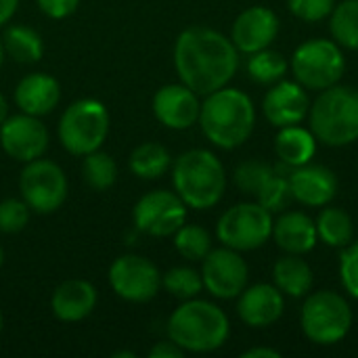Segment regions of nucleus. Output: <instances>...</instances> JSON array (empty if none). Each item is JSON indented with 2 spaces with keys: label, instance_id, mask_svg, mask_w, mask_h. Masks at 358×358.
I'll use <instances>...</instances> for the list:
<instances>
[{
  "label": "nucleus",
  "instance_id": "f257e3e1",
  "mask_svg": "<svg viewBox=\"0 0 358 358\" xmlns=\"http://www.w3.org/2000/svg\"><path fill=\"white\" fill-rule=\"evenodd\" d=\"M174 67L185 86L199 96H208L235 78L239 50L224 34L195 25L176 38Z\"/></svg>",
  "mask_w": 358,
  "mask_h": 358
},
{
  "label": "nucleus",
  "instance_id": "f03ea898",
  "mask_svg": "<svg viewBox=\"0 0 358 358\" xmlns=\"http://www.w3.org/2000/svg\"><path fill=\"white\" fill-rule=\"evenodd\" d=\"M197 122L212 145L237 149L254 132L256 107L243 90L224 86L206 96Z\"/></svg>",
  "mask_w": 358,
  "mask_h": 358
},
{
  "label": "nucleus",
  "instance_id": "7ed1b4c3",
  "mask_svg": "<svg viewBox=\"0 0 358 358\" xmlns=\"http://www.w3.org/2000/svg\"><path fill=\"white\" fill-rule=\"evenodd\" d=\"M231 334L222 308L206 300H185L168 321V338L185 352H214Z\"/></svg>",
  "mask_w": 358,
  "mask_h": 358
},
{
  "label": "nucleus",
  "instance_id": "20e7f679",
  "mask_svg": "<svg viewBox=\"0 0 358 358\" xmlns=\"http://www.w3.org/2000/svg\"><path fill=\"white\" fill-rule=\"evenodd\" d=\"M172 182L187 208L210 210L224 195L227 172L222 162L212 151L191 149L176 157Z\"/></svg>",
  "mask_w": 358,
  "mask_h": 358
},
{
  "label": "nucleus",
  "instance_id": "39448f33",
  "mask_svg": "<svg viewBox=\"0 0 358 358\" xmlns=\"http://www.w3.org/2000/svg\"><path fill=\"white\" fill-rule=\"evenodd\" d=\"M310 132L317 143L346 147L358 141V90L334 84L310 105Z\"/></svg>",
  "mask_w": 358,
  "mask_h": 358
},
{
  "label": "nucleus",
  "instance_id": "423d86ee",
  "mask_svg": "<svg viewBox=\"0 0 358 358\" xmlns=\"http://www.w3.org/2000/svg\"><path fill=\"white\" fill-rule=\"evenodd\" d=\"M300 325L304 336L319 346H334L342 342L352 327V310L338 292L321 289L306 298Z\"/></svg>",
  "mask_w": 358,
  "mask_h": 358
},
{
  "label": "nucleus",
  "instance_id": "0eeeda50",
  "mask_svg": "<svg viewBox=\"0 0 358 358\" xmlns=\"http://www.w3.org/2000/svg\"><path fill=\"white\" fill-rule=\"evenodd\" d=\"M109 132V113L96 99L71 103L59 122V141L71 155H88L105 143Z\"/></svg>",
  "mask_w": 358,
  "mask_h": 358
},
{
  "label": "nucleus",
  "instance_id": "6e6552de",
  "mask_svg": "<svg viewBox=\"0 0 358 358\" xmlns=\"http://www.w3.org/2000/svg\"><path fill=\"white\" fill-rule=\"evenodd\" d=\"M296 80L310 90H325L338 84L346 69L342 46L336 40L315 38L300 44L292 59Z\"/></svg>",
  "mask_w": 358,
  "mask_h": 358
},
{
  "label": "nucleus",
  "instance_id": "1a4fd4ad",
  "mask_svg": "<svg viewBox=\"0 0 358 358\" xmlns=\"http://www.w3.org/2000/svg\"><path fill=\"white\" fill-rule=\"evenodd\" d=\"M273 214L256 203H237L229 208L218 224L216 235L222 245L237 252H252L262 248L273 237Z\"/></svg>",
  "mask_w": 358,
  "mask_h": 358
},
{
  "label": "nucleus",
  "instance_id": "9d476101",
  "mask_svg": "<svg viewBox=\"0 0 358 358\" xmlns=\"http://www.w3.org/2000/svg\"><path fill=\"white\" fill-rule=\"evenodd\" d=\"M23 201L38 214L57 212L67 199V176L50 159H31L19 176Z\"/></svg>",
  "mask_w": 358,
  "mask_h": 358
},
{
  "label": "nucleus",
  "instance_id": "9b49d317",
  "mask_svg": "<svg viewBox=\"0 0 358 358\" xmlns=\"http://www.w3.org/2000/svg\"><path fill=\"white\" fill-rule=\"evenodd\" d=\"M134 224L151 237L174 235L187 220V203L172 191H151L134 206Z\"/></svg>",
  "mask_w": 358,
  "mask_h": 358
},
{
  "label": "nucleus",
  "instance_id": "f8f14e48",
  "mask_svg": "<svg viewBox=\"0 0 358 358\" xmlns=\"http://www.w3.org/2000/svg\"><path fill=\"white\" fill-rule=\"evenodd\" d=\"M109 283L111 289L128 302H149L162 287V275L151 260L126 254L111 264Z\"/></svg>",
  "mask_w": 358,
  "mask_h": 358
},
{
  "label": "nucleus",
  "instance_id": "ddd939ff",
  "mask_svg": "<svg viewBox=\"0 0 358 358\" xmlns=\"http://www.w3.org/2000/svg\"><path fill=\"white\" fill-rule=\"evenodd\" d=\"M201 279L203 287L220 300L239 298V294L248 287V264L237 250L220 248L210 250V254L201 260Z\"/></svg>",
  "mask_w": 358,
  "mask_h": 358
},
{
  "label": "nucleus",
  "instance_id": "4468645a",
  "mask_svg": "<svg viewBox=\"0 0 358 358\" xmlns=\"http://www.w3.org/2000/svg\"><path fill=\"white\" fill-rule=\"evenodd\" d=\"M0 147L8 157L27 164L44 155L48 147V130L29 113L6 117L0 124Z\"/></svg>",
  "mask_w": 358,
  "mask_h": 358
},
{
  "label": "nucleus",
  "instance_id": "2eb2a0df",
  "mask_svg": "<svg viewBox=\"0 0 358 358\" xmlns=\"http://www.w3.org/2000/svg\"><path fill=\"white\" fill-rule=\"evenodd\" d=\"M262 111H264V117L275 128L296 126V124H300V122H304L308 117L310 99H308L306 88L300 82L279 80L264 94Z\"/></svg>",
  "mask_w": 358,
  "mask_h": 358
},
{
  "label": "nucleus",
  "instance_id": "dca6fc26",
  "mask_svg": "<svg viewBox=\"0 0 358 358\" xmlns=\"http://www.w3.org/2000/svg\"><path fill=\"white\" fill-rule=\"evenodd\" d=\"M201 103L199 94L189 86L166 84L153 96V113L155 117L172 130H187L199 120Z\"/></svg>",
  "mask_w": 358,
  "mask_h": 358
},
{
  "label": "nucleus",
  "instance_id": "f3484780",
  "mask_svg": "<svg viewBox=\"0 0 358 358\" xmlns=\"http://www.w3.org/2000/svg\"><path fill=\"white\" fill-rule=\"evenodd\" d=\"M279 34V17L268 6H250L233 23L231 40L239 52L252 55L268 48Z\"/></svg>",
  "mask_w": 358,
  "mask_h": 358
},
{
  "label": "nucleus",
  "instance_id": "a211bd4d",
  "mask_svg": "<svg viewBox=\"0 0 358 358\" xmlns=\"http://www.w3.org/2000/svg\"><path fill=\"white\" fill-rule=\"evenodd\" d=\"M289 187L294 193V199L302 206L310 208H323L327 206L340 189L338 176L319 164H304L298 168H292L289 172Z\"/></svg>",
  "mask_w": 358,
  "mask_h": 358
},
{
  "label": "nucleus",
  "instance_id": "6ab92c4d",
  "mask_svg": "<svg viewBox=\"0 0 358 358\" xmlns=\"http://www.w3.org/2000/svg\"><path fill=\"white\" fill-rule=\"evenodd\" d=\"M283 310H285V302L277 285L258 283L245 287L239 294L237 313L241 321L250 327H268L281 319Z\"/></svg>",
  "mask_w": 358,
  "mask_h": 358
},
{
  "label": "nucleus",
  "instance_id": "aec40b11",
  "mask_svg": "<svg viewBox=\"0 0 358 358\" xmlns=\"http://www.w3.org/2000/svg\"><path fill=\"white\" fill-rule=\"evenodd\" d=\"M273 237L285 254H308L317 241V224L304 212H283L273 222Z\"/></svg>",
  "mask_w": 358,
  "mask_h": 358
},
{
  "label": "nucleus",
  "instance_id": "412c9836",
  "mask_svg": "<svg viewBox=\"0 0 358 358\" xmlns=\"http://www.w3.org/2000/svg\"><path fill=\"white\" fill-rule=\"evenodd\" d=\"M96 306V289L92 283L84 279H69L61 283L52 298H50V308L59 321L65 323H76L86 319Z\"/></svg>",
  "mask_w": 358,
  "mask_h": 358
},
{
  "label": "nucleus",
  "instance_id": "4be33fe9",
  "mask_svg": "<svg viewBox=\"0 0 358 358\" xmlns=\"http://www.w3.org/2000/svg\"><path fill=\"white\" fill-rule=\"evenodd\" d=\"M61 99L59 82L48 73H29L15 88L17 107L29 115H46L50 113Z\"/></svg>",
  "mask_w": 358,
  "mask_h": 358
},
{
  "label": "nucleus",
  "instance_id": "5701e85b",
  "mask_svg": "<svg viewBox=\"0 0 358 358\" xmlns=\"http://www.w3.org/2000/svg\"><path fill=\"white\" fill-rule=\"evenodd\" d=\"M275 151L279 162H283L289 168L304 166L313 159L317 151V138L310 130L302 126H285L279 128V134L275 138Z\"/></svg>",
  "mask_w": 358,
  "mask_h": 358
},
{
  "label": "nucleus",
  "instance_id": "b1692460",
  "mask_svg": "<svg viewBox=\"0 0 358 358\" xmlns=\"http://www.w3.org/2000/svg\"><path fill=\"white\" fill-rule=\"evenodd\" d=\"M273 279L281 294H287L292 298H302L313 287V268L298 254H287L275 262Z\"/></svg>",
  "mask_w": 358,
  "mask_h": 358
},
{
  "label": "nucleus",
  "instance_id": "393cba45",
  "mask_svg": "<svg viewBox=\"0 0 358 358\" xmlns=\"http://www.w3.org/2000/svg\"><path fill=\"white\" fill-rule=\"evenodd\" d=\"M4 52L17 63H36L42 59L44 44L38 31L27 25H10L2 36Z\"/></svg>",
  "mask_w": 358,
  "mask_h": 358
},
{
  "label": "nucleus",
  "instance_id": "a878e982",
  "mask_svg": "<svg viewBox=\"0 0 358 358\" xmlns=\"http://www.w3.org/2000/svg\"><path fill=\"white\" fill-rule=\"evenodd\" d=\"M170 164H172L170 151L159 143L138 145L130 153V159H128L130 170L143 180H155L159 176H164L166 170L170 168Z\"/></svg>",
  "mask_w": 358,
  "mask_h": 358
},
{
  "label": "nucleus",
  "instance_id": "bb28decb",
  "mask_svg": "<svg viewBox=\"0 0 358 358\" xmlns=\"http://www.w3.org/2000/svg\"><path fill=\"white\" fill-rule=\"evenodd\" d=\"M317 235L329 248H346L355 241L352 218L340 208H325L317 218Z\"/></svg>",
  "mask_w": 358,
  "mask_h": 358
},
{
  "label": "nucleus",
  "instance_id": "cd10ccee",
  "mask_svg": "<svg viewBox=\"0 0 358 358\" xmlns=\"http://www.w3.org/2000/svg\"><path fill=\"white\" fill-rule=\"evenodd\" d=\"M331 36L350 50H358V0H342L331 10Z\"/></svg>",
  "mask_w": 358,
  "mask_h": 358
},
{
  "label": "nucleus",
  "instance_id": "c85d7f7f",
  "mask_svg": "<svg viewBox=\"0 0 358 358\" xmlns=\"http://www.w3.org/2000/svg\"><path fill=\"white\" fill-rule=\"evenodd\" d=\"M287 61L281 52L262 48L248 59V73L258 84H277L287 73Z\"/></svg>",
  "mask_w": 358,
  "mask_h": 358
},
{
  "label": "nucleus",
  "instance_id": "c756f323",
  "mask_svg": "<svg viewBox=\"0 0 358 358\" xmlns=\"http://www.w3.org/2000/svg\"><path fill=\"white\" fill-rule=\"evenodd\" d=\"M82 178L86 180V185L90 189L105 191V189L113 187V182L117 178V166H115L111 155L96 149V151L88 153V155H84Z\"/></svg>",
  "mask_w": 358,
  "mask_h": 358
},
{
  "label": "nucleus",
  "instance_id": "7c9ffc66",
  "mask_svg": "<svg viewBox=\"0 0 358 358\" xmlns=\"http://www.w3.org/2000/svg\"><path fill=\"white\" fill-rule=\"evenodd\" d=\"M174 248L185 260L201 262L212 250V239L206 229L197 224H182L174 233Z\"/></svg>",
  "mask_w": 358,
  "mask_h": 358
},
{
  "label": "nucleus",
  "instance_id": "2f4dec72",
  "mask_svg": "<svg viewBox=\"0 0 358 358\" xmlns=\"http://www.w3.org/2000/svg\"><path fill=\"white\" fill-rule=\"evenodd\" d=\"M256 199L271 214L285 212L289 208V203L294 201V193H292V187H289V174L287 172H279L275 168V174L266 180V185L260 189Z\"/></svg>",
  "mask_w": 358,
  "mask_h": 358
},
{
  "label": "nucleus",
  "instance_id": "473e14b6",
  "mask_svg": "<svg viewBox=\"0 0 358 358\" xmlns=\"http://www.w3.org/2000/svg\"><path fill=\"white\" fill-rule=\"evenodd\" d=\"M162 285L178 300H193L203 289V279L195 268L176 266L162 277Z\"/></svg>",
  "mask_w": 358,
  "mask_h": 358
},
{
  "label": "nucleus",
  "instance_id": "72a5a7b5",
  "mask_svg": "<svg viewBox=\"0 0 358 358\" xmlns=\"http://www.w3.org/2000/svg\"><path fill=\"white\" fill-rule=\"evenodd\" d=\"M273 174H275V166H271L266 162H260V159H248V162L237 166V170H235V185L245 195L256 197Z\"/></svg>",
  "mask_w": 358,
  "mask_h": 358
},
{
  "label": "nucleus",
  "instance_id": "f704fd0d",
  "mask_svg": "<svg viewBox=\"0 0 358 358\" xmlns=\"http://www.w3.org/2000/svg\"><path fill=\"white\" fill-rule=\"evenodd\" d=\"M31 208L23 199H4L0 201V233L15 235L21 233L29 222Z\"/></svg>",
  "mask_w": 358,
  "mask_h": 358
},
{
  "label": "nucleus",
  "instance_id": "c9c22d12",
  "mask_svg": "<svg viewBox=\"0 0 358 358\" xmlns=\"http://www.w3.org/2000/svg\"><path fill=\"white\" fill-rule=\"evenodd\" d=\"M340 279L344 289L358 300V239L344 248L340 258Z\"/></svg>",
  "mask_w": 358,
  "mask_h": 358
},
{
  "label": "nucleus",
  "instance_id": "e433bc0d",
  "mask_svg": "<svg viewBox=\"0 0 358 358\" xmlns=\"http://www.w3.org/2000/svg\"><path fill=\"white\" fill-rule=\"evenodd\" d=\"M289 10L302 21H323L331 15L336 2L334 0H287Z\"/></svg>",
  "mask_w": 358,
  "mask_h": 358
},
{
  "label": "nucleus",
  "instance_id": "4c0bfd02",
  "mask_svg": "<svg viewBox=\"0 0 358 358\" xmlns=\"http://www.w3.org/2000/svg\"><path fill=\"white\" fill-rule=\"evenodd\" d=\"M80 0H38L42 13L50 19H65L78 8Z\"/></svg>",
  "mask_w": 358,
  "mask_h": 358
},
{
  "label": "nucleus",
  "instance_id": "58836bf2",
  "mask_svg": "<svg viewBox=\"0 0 358 358\" xmlns=\"http://www.w3.org/2000/svg\"><path fill=\"white\" fill-rule=\"evenodd\" d=\"M149 357L151 358H182L185 357V350L174 344L172 340L170 342H159L155 344L151 350H149Z\"/></svg>",
  "mask_w": 358,
  "mask_h": 358
},
{
  "label": "nucleus",
  "instance_id": "ea45409f",
  "mask_svg": "<svg viewBox=\"0 0 358 358\" xmlns=\"http://www.w3.org/2000/svg\"><path fill=\"white\" fill-rule=\"evenodd\" d=\"M241 358H281V352L275 350V348H264V346H256V348H250L245 350Z\"/></svg>",
  "mask_w": 358,
  "mask_h": 358
},
{
  "label": "nucleus",
  "instance_id": "a19ab883",
  "mask_svg": "<svg viewBox=\"0 0 358 358\" xmlns=\"http://www.w3.org/2000/svg\"><path fill=\"white\" fill-rule=\"evenodd\" d=\"M17 6H19V0H0V25L10 21V17L15 15Z\"/></svg>",
  "mask_w": 358,
  "mask_h": 358
},
{
  "label": "nucleus",
  "instance_id": "79ce46f5",
  "mask_svg": "<svg viewBox=\"0 0 358 358\" xmlns=\"http://www.w3.org/2000/svg\"><path fill=\"white\" fill-rule=\"evenodd\" d=\"M8 117V105H6V99L0 94V124Z\"/></svg>",
  "mask_w": 358,
  "mask_h": 358
},
{
  "label": "nucleus",
  "instance_id": "37998d69",
  "mask_svg": "<svg viewBox=\"0 0 358 358\" xmlns=\"http://www.w3.org/2000/svg\"><path fill=\"white\" fill-rule=\"evenodd\" d=\"M113 357L117 358V357H128V358H134L136 357V355H134V352H115V355H113Z\"/></svg>",
  "mask_w": 358,
  "mask_h": 358
},
{
  "label": "nucleus",
  "instance_id": "c03bdc74",
  "mask_svg": "<svg viewBox=\"0 0 358 358\" xmlns=\"http://www.w3.org/2000/svg\"><path fill=\"white\" fill-rule=\"evenodd\" d=\"M4 46H2V40H0V67H2V63H4Z\"/></svg>",
  "mask_w": 358,
  "mask_h": 358
},
{
  "label": "nucleus",
  "instance_id": "a18cd8bd",
  "mask_svg": "<svg viewBox=\"0 0 358 358\" xmlns=\"http://www.w3.org/2000/svg\"><path fill=\"white\" fill-rule=\"evenodd\" d=\"M2 262H4V252H2V248H0V266H2Z\"/></svg>",
  "mask_w": 358,
  "mask_h": 358
},
{
  "label": "nucleus",
  "instance_id": "49530a36",
  "mask_svg": "<svg viewBox=\"0 0 358 358\" xmlns=\"http://www.w3.org/2000/svg\"><path fill=\"white\" fill-rule=\"evenodd\" d=\"M0 331H2V313H0Z\"/></svg>",
  "mask_w": 358,
  "mask_h": 358
}]
</instances>
